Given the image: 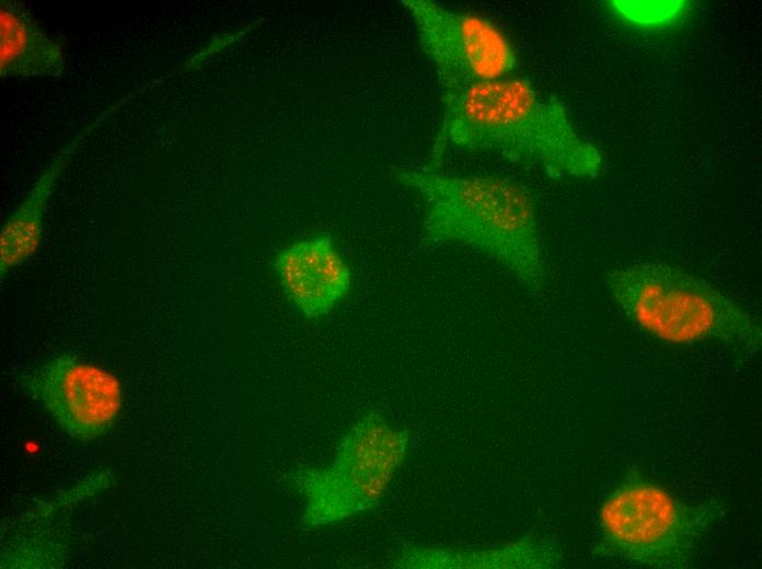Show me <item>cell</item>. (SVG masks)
<instances>
[{"label": "cell", "mask_w": 762, "mask_h": 569, "mask_svg": "<svg viewBox=\"0 0 762 569\" xmlns=\"http://www.w3.org/2000/svg\"><path fill=\"white\" fill-rule=\"evenodd\" d=\"M441 119L426 167L438 170L450 147L493 153L550 178H594L600 150L574 126L564 103L526 78L473 83L440 92Z\"/></svg>", "instance_id": "6da1fadb"}, {"label": "cell", "mask_w": 762, "mask_h": 569, "mask_svg": "<svg viewBox=\"0 0 762 569\" xmlns=\"http://www.w3.org/2000/svg\"><path fill=\"white\" fill-rule=\"evenodd\" d=\"M395 178L422 200L425 243L469 247L503 266L530 292L545 289L538 207L528 186L501 176L428 167L403 169Z\"/></svg>", "instance_id": "7a4b0ae2"}, {"label": "cell", "mask_w": 762, "mask_h": 569, "mask_svg": "<svg viewBox=\"0 0 762 569\" xmlns=\"http://www.w3.org/2000/svg\"><path fill=\"white\" fill-rule=\"evenodd\" d=\"M603 282L620 312L658 340L709 341L746 355L761 350L758 320L737 300L681 267L642 260L609 269Z\"/></svg>", "instance_id": "3957f363"}, {"label": "cell", "mask_w": 762, "mask_h": 569, "mask_svg": "<svg viewBox=\"0 0 762 569\" xmlns=\"http://www.w3.org/2000/svg\"><path fill=\"white\" fill-rule=\"evenodd\" d=\"M409 450L408 431L377 409L363 411L340 434L327 463L300 465L288 474L301 501V524L322 530L376 510Z\"/></svg>", "instance_id": "277c9868"}, {"label": "cell", "mask_w": 762, "mask_h": 569, "mask_svg": "<svg viewBox=\"0 0 762 569\" xmlns=\"http://www.w3.org/2000/svg\"><path fill=\"white\" fill-rule=\"evenodd\" d=\"M726 512L719 499L683 502L631 468L601 503L596 549L599 555L647 568L684 569Z\"/></svg>", "instance_id": "5b68a950"}, {"label": "cell", "mask_w": 762, "mask_h": 569, "mask_svg": "<svg viewBox=\"0 0 762 569\" xmlns=\"http://www.w3.org/2000/svg\"><path fill=\"white\" fill-rule=\"evenodd\" d=\"M402 5L414 21L440 92L515 73L517 51L488 19L430 0H404Z\"/></svg>", "instance_id": "8992f818"}, {"label": "cell", "mask_w": 762, "mask_h": 569, "mask_svg": "<svg viewBox=\"0 0 762 569\" xmlns=\"http://www.w3.org/2000/svg\"><path fill=\"white\" fill-rule=\"evenodd\" d=\"M58 427L78 441H92L114 425L123 404L118 378L70 352L55 355L20 381Z\"/></svg>", "instance_id": "52a82bcc"}, {"label": "cell", "mask_w": 762, "mask_h": 569, "mask_svg": "<svg viewBox=\"0 0 762 569\" xmlns=\"http://www.w3.org/2000/svg\"><path fill=\"white\" fill-rule=\"evenodd\" d=\"M273 265L282 291L308 320L327 315L351 290V269L327 234L285 246Z\"/></svg>", "instance_id": "ba28073f"}, {"label": "cell", "mask_w": 762, "mask_h": 569, "mask_svg": "<svg viewBox=\"0 0 762 569\" xmlns=\"http://www.w3.org/2000/svg\"><path fill=\"white\" fill-rule=\"evenodd\" d=\"M122 101L104 109L66 143L43 171L22 202L3 222L0 233V277L2 281L12 271L25 265L38 251L49 201L74 150L82 139Z\"/></svg>", "instance_id": "9c48e42d"}, {"label": "cell", "mask_w": 762, "mask_h": 569, "mask_svg": "<svg viewBox=\"0 0 762 569\" xmlns=\"http://www.w3.org/2000/svg\"><path fill=\"white\" fill-rule=\"evenodd\" d=\"M563 564L559 546L546 538L526 535L501 546L484 549H448L405 546L393 557L400 568H557Z\"/></svg>", "instance_id": "30bf717a"}, {"label": "cell", "mask_w": 762, "mask_h": 569, "mask_svg": "<svg viewBox=\"0 0 762 569\" xmlns=\"http://www.w3.org/2000/svg\"><path fill=\"white\" fill-rule=\"evenodd\" d=\"M61 45L47 34L21 2L0 4V74L2 78H55L62 74Z\"/></svg>", "instance_id": "8fae6325"}, {"label": "cell", "mask_w": 762, "mask_h": 569, "mask_svg": "<svg viewBox=\"0 0 762 569\" xmlns=\"http://www.w3.org/2000/svg\"><path fill=\"white\" fill-rule=\"evenodd\" d=\"M613 15L631 26L657 30L679 23L689 12L690 4L682 0L608 2Z\"/></svg>", "instance_id": "7c38bea8"}]
</instances>
